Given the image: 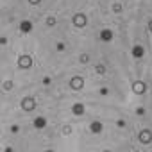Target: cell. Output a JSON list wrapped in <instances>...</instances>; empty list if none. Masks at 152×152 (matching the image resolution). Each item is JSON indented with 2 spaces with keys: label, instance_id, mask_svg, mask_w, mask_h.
Instances as JSON below:
<instances>
[{
  "label": "cell",
  "instance_id": "6da1fadb",
  "mask_svg": "<svg viewBox=\"0 0 152 152\" xmlns=\"http://www.w3.org/2000/svg\"><path fill=\"white\" fill-rule=\"evenodd\" d=\"M20 106H22V109L23 111H34L36 109V99L34 97H23L22 99V102H20Z\"/></svg>",
  "mask_w": 152,
  "mask_h": 152
},
{
  "label": "cell",
  "instance_id": "7a4b0ae2",
  "mask_svg": "<svg viewBox=\"0 0 152 152\" xmlns=\"http://www.w3.org/2000/svg\"><path fill=\"white\" fill-rule=\"evenodd\" d=\"M18 66L23 68V70H29V68L32 66V57H31L29 54H22V56L18 57Z\"/></svg>",
  "mask_w": 152,
  "mask_h": 152
},
{
  "label": "cell",
  "instance_id": "3957f363",
  "mask_svg": "<svg viewBox=\"0 0 152 152\" xmlns=\"http://www.w3.org/2000/svg\"><path fill=\"white\" fill-rule=\"evenodd\" d=\"M72 23L77 27V29H81V27H84L86 23H88V18H86V15H83V13H77V15H73V20H72Z\"/></svg>",
  "mask_w": 152,
  "mask_h": 152
},
{
  "label": "cell",
  "instance_id": "277c9868",
  "mask_svg": "<svg viewBox=\"0 0 152 152\" xmlns=\"http://www.w3.org/2000/svg\"><path fill=\"white\" fill-rule=\"evenodd\" d=\"M84 86V79L81 77V75H75V77H72V81H70V88L72 90H81Z\"/></svg>",
  "mask_w": 152,
  "mask_h": 152
},
{
  "label": "cell",
  "instance_id": "5b68a950",
  "mask_svg": "<svg viewBox=\"0 0 152 152\" xmlns=\"http://www.w3.org/2000/svg\"><path fill=\"white\" fill-rule=\"evenodd\" d=\"M138 140H140L141 143H150V141H152V132H150V131H141V132L138 134Z\"/></svg>",
  "mask_w": 152,
  "mask_h": 152
},
{
  "label": "cell",
  "instance_id": "8992f818",
  "mask_svg": "<svg viewBox=\"0 0 152 152\" xmlns=\"http://www.w3.org/2000/svg\"><path fill=\"white\" fill-rule=\"evenodd\" d=\"M145 90H147L145 83H141V81H134L132 83V91L134 93H145Z\"/></svg>",
  "mask_w": 152,
  "mask_h": 152
},
{
  "label": "cell",
  "instance_id": "52a82bcc",
  "mask_svg": "<svg viewBox=\"0 0 152 152\" xmlns=\"http://www.w3.org/2000/svg\"><path fill=\"white\" fill-rule=\"evenodd\" d=\"M132 56H134L136 59H141V57L145 56V48H143L141 45H134V47H132Z\"/></svg>",
  "mask_w": 152,
  "mask_h": 152
},
{
  "label": "cell",
  "instance_id": "ba28073f",
  "mask_svg": "<svg viewBox=\"0 0 152 152\" xmlns=\"http://www.w3.org/2000/svg\"><path fill=\"white\" fill-rule=\"evenodd\" d=\"M72 113H73V115H77V116L84 115V104H81V102L73 104V106H72Z\"/></svg>",
  "mask_w": 152,
  "mask_h": 152
},
{
  "label": "cell",
  "instance_id": "9c48e42d",
  "mask_svg": "<svg viewBox=\"0 0 152 152\" xmlns=\"http://www.w3.org/2000/svg\"><path fill=\"white\" fill-rule=\"evenodd\" d=\"M20 31H22L23 34L31 32V31H32V22H29V20H23V22H20Z\"/></svg>",
  "mask_w": 152,
  "mask_h": 152
},
{
  "label": "cell",
  "instance_id": "30bf717a",
  "mask_svg": "<svg viewBox=\"0 0 152 152\" xmlns=\"http://www.w3.org/2000/svg\"><path fill=\"white\" fill-rule=\"evenodd\" d=\"M113 36H115V34H113L111 29H104V31H100V39H102V41H111Z\"/></svg>",
  "mask_w": 152,
  "mask_h": 152
},
{
  "label": "cell",
  "instance_id": "8fae6325",
  "mask_svg": "<svg viewBox=\"0 0 152 152\" xmlns=\"http://www.w3.org/2000/svg\"><path fill=\"white\" fill-rule=\"evenodd\" d=\"M102 129H104V125H102L100 122H91V124H90V131H91L93 134H99V132H102Z\"/></svg>",
  "mask_w": 152,
  "mask_h": 152
},
{
  "label": "cell",
  "instance_id": "7c38bea8",
  "mask_svg": "<svg viewBox=\"0 0 152 152\" xmlns=\"http://www.w3.org/2000/svg\"><path fill=\"white\" fill-rule=\"evenodd\" d=\"M45 125H47V118H43V116L34 118V127H36V129H43Z\"/></svg>",
  "mask_w": 152,
  "mask_h": 152
},
{
  "label": "cell",
  "instance_id": "4fadbf2b",
  "mask_svg": "<svg viewBox=\"0 0 152 152\" xmlns=\"http://www.w3.org/2000/svg\"><path fill=\"white\" fill-rule=\"evenodd\" d=\"M47 25H48V27L56 25V18H54V16H48V18H47Z\"/></svg>",
  "mask_w": 152,
  "mask_h": 152
},
{
  "label": "cell",
  "instance_id": "5bb4252c",
  "mask_svg": "<svg viewBox=\"0 0 152 152\" xmlns=\"http://www.w3.org/2000/svg\"><path fill=\"white\" fill-rule=\"evenodd\" d=\"M113 11H115V13H120V11H122V6H120V4H113Z\"/></svg>",
  "mask_w": 152,
  "mask_h": 152
},
{
  "label": "cell",
  "instance_id": "9a60e30c",
  "mask_svg": "<svg viewBox=\"0 0 152 152\" xmlns=\"http://www.w3.org/2000/svg\"><path fill=\"white\" fill-rule=\"evenodd\" d=\"M88 61H90V56L88 54H83L81 56V63H88Z\"/></svg>",
  "mask_w": 152,
  "mask_h": 152
},
{
  "label": "cell",
  "instance_id": "2e32d148",
  "mask_svg": "<svg viewBox=\"0 0 152 152\" xmlns=\"http://www.w3.org/2000/svg\"><path fill=\"white\" fill-rule=\"evenodd\" d=\"M104 72H106V68H104L102 64H99V66H97V73H104Z\"/></svg>",
  "mask_w": 152,
  "mask_h": 152
},
{
  "label": "cell",
  "instance_id": "e0dca14e",
  "mask_svg": "<svg viewBox=\"0 0 152 152\" xmlns=\"http://www.w3.org/2000/svg\"><path fill=\"white\" fill-rule=\"evenodd\" d=\"M57 50H64V43H57Z\"/></svg>",
  "mask_w": 152,
  "mask_h": 152
},
{
  "label": "cell",
  "instance_id": "ac0fdd59",
  "mask_svg": "<svg viewBox=\"0 0 152 152\" xmlns=\"http://www.w3.org/2000/svg\"><path fill=\"white\" fill-rule=\"evenodd\" d=\"M39 2H41V0H29V4H34V6H36V4H39Z\"/></svg>",
  "mask_w": 152,
  "mask_h": 152
},
{
  "label": "cell",
  "instance_id": "d6986e66",
  "mask_svg": "<svg viewBox=\"0 0 152 152\" xmlns=\"http://www.w3.org/2000/svg\"><path fill=\"white\" fill-rule=\"evenodd\" d=\"M11 86H13L11 83H6V84H4V88H6V90H11Z\"/></svg>",
  "mask_w": 152,
  "mask_h": 152
},
{
  "label": "cell",
  "instance_id": "ffe728a7",
  "mask_svg": "<svg viewBox=\"0 0 152 152\" xmlns=\"http://www.w3.org/2000/svg\"><path fill=\"white\" fill-rule=\"evenodd\" d=\"M148 29H150V32H152V20L148 22Z\"/></svg>",
  "mask_w": 152,
  "mask_h": 152
}]
</instances>
